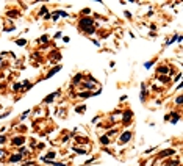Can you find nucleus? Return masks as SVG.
Returning a JSON list of instances; mask_svg holds the SVG:
<instances>
[{"label":"nucleus","instance_id":"obj_1","mask_svg":"<svg viewBox=\"0 0 183 166\" xmlns=\"http://www.w3.org/2000/svg\"><path fill=\"white\" fill-rule=\"evenodd\" d=\"M80 27L85 30L86 33H92V31H94V27H92V21H91V19H81V21H80Z\"/></svg>","mask_w":183,"mask_h":166},{"label":"nucleus","instance_id":"obj_2","mask_svg":"<svg viewBox=\"0 0 183 166\" xmlns=\"http://www.w3.org/2000/svg\"><path fill=\"white\" fill-rule=\"evenodd\" d=\"M130 138H132V133L130 132H125V133H122V136L119 138V143H121V144H125L127 141H130Z\"/></svg>","mask_w":183,"mask_h":166},{"label":"nucleus","instance_id":"obj_3","mask_svg":"<svg viewBox=\"0 0 183 166\" xmlns=\"http://www.w3.org/2000/svg\"><path fill=\"white\" fill-rule=\"evenodd\" d=\"M24 141H25V138H24V136H17V138L13 139V144L19 146V144H24Z\"/></svg>","mask_w":183,"mask_h":166},{"label":"nucleus","instance_id":"obj_4","mask_svg":"<svg viewBox=\"0 0 183 166\" xmlns=\"http://www.w3.org/2000/svg\"><path fill=\"white\" fill-rule=\"evenodd\" d=\"M130 118H132V111H125V114L122 116V121H124L125 124H127V122H128V119H130Z\"/></svg>","mask_w":183,"mask_h":166},{"label":"nucleus","instance_id":"obj_5","mask_svg":"<svg viewBox=\"0 0 183 166\" xmlns=\"http://www.w3.org/2000/svg\"><path fill=\"white\" fill-rule=\"evenodd\" d=\"M19 160H22V155L19 154V155H13L11 158H9V161H13V163H14V161H19Z\"/></svg>","mask_w":183,"mask_h":166},{"label":"nucleus","instance_id":"obj_6","mask_svg":"<svg viewBox=\"0 0 183 166\" xmlns=\"http://www.w3.org/2000/svg\"><path fill=\"white\" fill-rule=\"evenodd\" d=\"M59 69H61V66H56V68H53V69H52V71H50V72H49V74H47V77H52V75H53V74H55V72H58V71H59Z\"/></svg>","mask_w":183,"mask_h":166},{"label":"nucleus","instance_id":"obj_7","mask_svg":"<svg viewBox=\"0 0 183 166\" xmlns=\"http://www.w3.org/2000/svg\"><path fill=\"white\" fill-rule=\"evenodd\" d=\"M56 94H58V92H53V94H50V96H47V97L44 99V102H52V100H53V97H55Z\"/></svg>","mask_w":183,"mask_h":166},{"label":"nucleus","instance_id":"obj_8","mask_svg":"<svg viewBox=\"0 0 183 166\" xmlns=\"http://www.w3.org/2000/svg\"><path fill=\"white\" fill-rule=\"evenodd\" d=\"M171 154H174V151H172V149H169V151L161 152V154H160V157H166V155H171Z\"/></svg>","mask_w":183,"mask_h":166},{"label":"nucleus","instance_id":"obj_9","mask_svg":"<svg viewBox=\"0 0 183 166\" xmlns=\"http://www.w3.org/2000/svg\"><path fill=\"white\" fill-rule=\"evenodd\" d=\"M100 141H102V144H108L110 139H108V136H102V138H100Z\"/></svg>","mask_w":183,"mask_h":166},{"label":"nucleus","instance_id":"obj_10","mask_svg":"<svg viewBox=\"0 0 183 166\" xmlns=\"http://www.w3.org/2000/svg\"><path fill=\"white\" fill-rule=\"evenodd\" d=\"M89 96H92V92H81L80 97H89Z\"/></svg>","mask_w":183,"mask_h":166},{"label":"nucleus","instance_id":"obj_11","mask_svg":"<svg viewBox=\"0 0 183 166\" xmlns=\"http://www.w3.org/2000/svg\"><path fill=\"white\" fill-rule=\"evenodd\" d=\"M160 72H161V74H166V72H168V68H160L158 69V74Z\"/></svg>","mask_w":183,"mask_h":166},{"label":"nucleus","instance_id":"obj_12","mask_svg":"<svg viewBox=\"0 0 183 166\" xmlns=\"http://www.w3.org/2000/svg\"><path fill=\"white\" fill-rule=\"evenodd\" d=\"M17 42V45H24L25 44V39H19V41H16Z\"/></svg>","mask_w":183,"mask_h":166},{"label":"nucleus","instance_id":"obj_13","mask_svg":"<svg viewBox=\"0 0 183 166\" xmlns=\"http://www.w3.org/2000/svg\"><path fill=\"white\" fill-rule=\"evenodd\" d=\"M85 110H86V107H78V108H77V111H78V113H83Z\"/></svg>","mask_w":183,"mask_h":166},{"label":"nucleus","instance_id":"obj_14","mask_svg":"<svg viewBox=\"0 0 183 166\" xmlns=\"http://www.w3.org/2000/svg\"><path fill=\"white\" fill-rule=\"evenodd\" d=\"M75 151H77L78 154H85V152H86V151H83V149H78V147H75Z\"/></svg>","mask_w":183,"mask_h":166},{"label":"nucleus","instance_id":"obj_15","mask_svg":"<svg viewBox=\"0 0 183 166\" xmlns=\"http://www.w3.org/2000/svg\"><path fill=\"white\" fill-rule=\"evenodd\" d=\"M80 78H81V75H80V74H78V75H77V77H75V78H74V83H77V82L80 80Z\"/></svg>","mask_w":183,"mask_h":166},{"label":"nucleus","instance_id":"obj_16","mask_svg":"<svg viewBox=\"0 0 183 166\" xmlns=\"http://www.w3.org/2000/svg\"><path fill=\"white\" fill-rule=\"evenodd\" d=\"M152 64H154V61H150V63H146V68H147V69H149V68H152Z\"/></svg>","mask_w":183,"mask_h":166},{"label":"nucleus","instance_id":"obj_17","mask_svg":"<svg viewBox=\"0 0 183 166\" xmlns=\"http://www.w3.org/2000/svg\"><path fill=\"white\" fill-rule=\"evenodd\" d=\"M83 13H85V14H89V13H91V9L86 8V9H83Z\"/></svg>","mask_w":183,"mask_h":166},{"label":"nucleus","instance_id":"obj_18","mask_svg":"<svg viewBox=\"0 0 183 166\" xmlns=\"http://www.w3.org/2000/svg\"><path fill=\"white\" fill-rule=\"evenodd\" d=\"M6 141V138L5 136H0V143H5Z\"/></svg>","mask_w":183,"mask_h":166},{"label":"nucleus","instance_id":"obj_19","mask_svg":"<svg viewBox=\"0 0 183 166\" xmlns=\"http://www.w3.org/2000/svg\"><path fill=\"white\" fill-rule=\"evenodd\" d=\"M3 155H5V152H3V151H0V158H2Z\"/></svg>","mask_w":183,"mask_h":166}]
</instances>
